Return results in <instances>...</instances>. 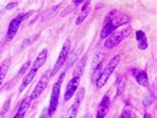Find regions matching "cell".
<instances>
[{"label":"cell","mask_w":157,"mask_h":118,"mask_svg":"<svg viewBox=\"0 0 157 118\" xmlns=\"http://www.w3.org/2000/svg\"><path fill=\"white\" fill-rule=\"evenodd\" d=\"M129 21H130L129 16H127L125 14H121L117 10L110 11L105 17L104 27H102V29L101 31V39L107 38L113 32L117 31L118 28L129 23Z\"/></svg>","instance_id":"1"},{"label":"cell","mask_w":157,"mask_h":118,"mask_svg":"<svg viewBox=\"0 0 157 118\" xmlns=\"http://www.w3.org/2000/svg\"><path fill=\"white\" fill-rule=\"evenodd\" d=\"M119 61H121V56L119 55L114 56L113 59H110V61L107 63L105 68L101 71L100 76H98V78L96 79L97 88H98V89L101 88L107 83V80H109V79L110 78V76L113 74L115 68H117V67L118 66Z\"/></svg>","instance_id":"2"},{"label":"cell","mask_w":157,"mask_h":118,"mask_svg":"<svg viewBox=\"0 0 157 118\" xmlns=\"http://www.w3.org/2000/svg\"><path fill=\"white\" fill-rule=\"evenodd\" d=\"M66 74L65 72H62L59 79H58L55 83H54L53 87H52V91H51V98H50V103H49V106L47 107V112H48V116H52L54 115V113L56 112L58 105H59V98H60V93H61V87L62 84H63V81L65 79Z\"/></svg>","instance_id":"3"},{"label":"cell","mask_w":157,"mask_h":118,"mask_svg":"<svg viewBox=\"0 0 157 118\" xmlns=\"http://www.w3.org/2000/svg\"><path fill=\"white\" fill-rule=\"evenodd\" d=\"M130 31H131L130 28L126 27L122 30L113 32V33L109 35V37L106 38V40L105 41L104 47L106 49V50H111V49L115 48L129 35Z\"/></svg>","instance_id":"4"},{"label":"cell","mask_w":157,"mask_h":118,"mask_svg":"<svg viewBox=\"0 0 157 118\" xmlns=\"http://www.w3.org/2000/svg\"><path fill=\"white\" fill-rule=\"evenodd\" d=\"M32 14V11L27 12V13H20L16 16L15 18L11 20V22L8 26L7 29V33H6V41H11L15 37V35L17 34V32L19 30V27L21 25V23L24 21L25 19H27L29 16Z\"/></svg>","instance_id":"5"},{"label":"cell","mask_w":157,"mask_h":118,"mask_svg":"<svg viewBox=\"0 0 157 118\" xmlns=\"http://www.w3.org/2000/svg\"><path fill=\"white\" fill-rule=\"evenodd\" d=\"M70 48H71V41H70L69 39H67L65 41L63 47H62V50L59 54V57H58V59H57V62L55 64V66L53 67L52 71H51V75H50L51 78L54 76H56L57 72H59L62 68V67L65 65L66 61H67V58H68V55H69Z\"/></svg>","instance_id":"6"},{"label":"cell","mask_w":157,"mask_h":118,"mask_svg":"<svg viewBox=\"0 0 157 118\" xmlns=\"http://www.w3.org/2000/svg\"><path fill=\"white\" fill-rule=\"evenodd\" d=\"M85 87H81L78 88V90L77 92V95L75 97V100H74L73 104L68 108V111H67V116L66 118H77L78 115V109H80V106L84 100V97H85Z\"/></svg>","instance_id":"7"},{"label":"cell","mask_w":157,"mask_h":118,"mask_svg":"<svg viewBox=\"0 0 157 118\" xmlns=\"http://www.w3.org/2000/svg\"><path fill=\"white\" fill-rule=\"evenodd\" d=\"M80 80H81V76H73V78L69 81V83L67 85V88H66L65 95H64L65 101L70 100L74 96V94L76 93L77 89L78 87V85H80Z\"/></svg>","instance_id":"8"},{"label":"cell","mask_w":157,"mask_h":118,"mask_svg":"<svg viewBox=\"0 0 157 118\" xmlns=\"http://www.w3.org/2000/svg\"><path fill=\"white\" fill-rule=\"evenodd\" d=\"M130 74L135 79L136 83L139 85H141L143 87H149V81H148V76L146 74V72L140 70L138 68H131Z\"/></svg>","instance_id":"9"},{"label":"cell","mask_w":157,"mask_h":118,"mask_svg":"<svg viewBox=\"0 0 157 118\" xmlns=\"http://www.w3.org/2000/svg\"><path fill=\"white\" fill-rule=\"evenodd\" d=\"M48 83H49V76L44 75L42 78L40 79V80L38 81V83H37L34 89H33V91L31 93V96H30L31 100L37 99L41 94H42L44 89L47 87Z\"/></svg>","instance_id":"10"},{"label":"cell","mask_w":157,"mask_h":118,"mask_svg":"<svg viewBox=\"0 0 157 118\" xmlns=\"http://www.w3.org/2000/svg\"><path fill=\"white\" fill-rule=\"evenodd\" d=\"M109 105H110V98L109 95L105 94L101 100L100 104H98V111H97V118H105L106 113L109 112Z\"/></svg>","instance_id":"11"},{"label":"cell","mask_w":157,"mask_h":118,"mask_svg":"<svg viewBox=\"0 0 157 118\" xmlns=\"http://www.w3.org/2000/svg\"><path fill=\"white\" fill-rule=\"evenodd\" d=\"M47 56H48V50L47 49H44V50L41 51L38 56H37L36 60L34 61V63H33V66H32V70H34L35 72H38L42 66L45 64L47 60Z\"/></svg>","instance_id":"12"},{"label":"cell","mask_w":157,"mask_h":118,"mask_svg":"<svg viewBox=\"0 0 157 118\" xmlns=\"http://www.w3.org/2000/svg\"><path fill=\"white\" fill-rule=\"evenodd\" d=\"M31 101L32 100L30 98V96L26 97L25 99H23L22 102L20 103V105H19V108H18V110H17V113H16V114L14 115L13 118H24V116H25L27 110H28L29 107H30V105H31Z\"/></svg>","instance_id":"13"},{"label":"cell","mask_w":157,"mask_h":118,"mask_svg":"<svg viewBox=\"0 0 157 118\" xmlns=\"http://www.w3.org/2000/svg\"><path fill=\"white\" fill-rule=\"evenodd\" d=\"M135 38H136V41H137V47L139 50L145 51L148 47V40L146 37V34L144 33L143 31L138 30V31H136V33H135Z\"/></svg>","instance_id":"14"},{"label":"cell","mask_w":157,"mask_h":118,"mask_svg":"<svg viewBox=\"0 0 157 118\" xmlns=\"http://www.w3.org/2000/svg\"><path fill=\"white\" fill-rule=\"evenodd\" d=\"M90 1H85L84 5L82 7L81 13L78 16V18L76 20V25H81V24L85 21V19L88 17L90 12Z\"/></svg>","instance_id":"15"},{"label":"cell","mask_w":157,"mask_h":118,"mask_svg":"<svg viewBox=\"0 0 157 118\" xmlns=\"http://www.w3.org/2000/svg\"><path fill=\"white\" fill-rule=\"evenodd\" d=\"M36 74H37V72H35L34 70H32V68H31L30 72H29L28 74L25 76V78L23 79L21 84H20V87H19V92L24 91V89H25L28 87V85L31 83V81H33V79H34V78L36 76Z\"/></svg>","instance_id":"16"},{"label":"cell","mask_w":157,"mask_h":118,"mask_svg":"<svg viewBox=\"0 0 157 118\" xmlns=\"http://www.w3.org/2000/svg\"><path fill=\"white\" fill-rule=\"evenodd\" d=\"M86 61H88V55L85 54L82 56V58H81V60L78 61V63L77 64V66L74 70V75L73 76H82V72L85 71V68H86Z\"/></svg>","instance_id":"17"},{"label":"cell","mask_w":157,"mask_h":118,"mask_svg":"<svg viewBox=\"0 0 157 118\" xmlns=\"http://www.w3.org/2000/svg\"><path fill=\"white\" fill-rule=\"evenodd\" d=\"M9 65H10V61L6 60V61H4L3 64L0 66V87H1V84L4 81V79H5V76H6L8 68H9Z\"/></svg>","instance_id":"18"},{"label":"cell","mask_w":157,"mask_h":118,"mask_svg":"<svg viewBox=\"0 0 157 118\" xmlns=\"http://www.w3.org/2000/svg\"><path fill=\"white\" fill-rule=\"evenodd\" d=\"M104 57H105V55L101 54V52L97 53V54L94 55V60H93V63H92V68H97V67L100 66L101 60H102Z\"/></svg>","instance_id":"19"},{"label":"cell","mask_w":157,"mask_h":118,"mask_svg":"<svg viewBox=\"0 0 157 118\" xmlns=\"http://www.w3.org/2000/svg\"><path fill=\"white\" fill-rule=\"evenodd\" d=\"M125 85V79L124 78H121V80L117 81V96H121L123 93V89H124Z\"/></svg>","instance_id":"20"},{"label":"cell","mask_w":157,"mask_h":118,"mask_svg":"<svg viewBox=\"0 0 157 118\" xmlns=\"http://www.w3.org/2000/svg\"><path fill=\"white\" fill-rule=\"evenodd\" d=\"M30 65H31V62H30V61H27V62L22 66L21 70L19 71V76H23V75H24V72H26V71L28 70V68H29V66H30Z\"/></svg>","instance_id":"21"},{"label":"cell","mask_w":157,"mask_h":118,"mask_svg":"<svg viewBox=\"0 0 157 118\" xmlns=\"http://www.w3.org/2000/svg\"><path fill=\"white\" fill-rule=\"evenodd\" d=\"M17 6H18V2H11L9 4H7L5 8L7 10H11V9H13V8L17 7Z\"/></svg>","instance_id":"22"},{"label":"cell","mask_w":157,"mask_h":118,"mask_svg":"<svg viewBox=\"0 0 157 118\" xmlns=\"http://www.w3.org/2000/svg\"><path fill=\"white\" fill-rule=\"evenodd\" d=\"M121 118H133L131 116V114H130V112H128V111H123V113H122V115H121Z\"/></svg>","instance_id":"23"},{"label":"cell","mask_w":157,"mask_h":118,"mask_svg":"<svg viewBox=\"0 0 157 118\" xmlns=\"http://www.w3.org/2000/svg\"><path fill=\"white\" fill-rule=\"evenodd\" d=\"M48 117V112H47V108H45L44 110H43V112L41 113V115H40V117L39 118H47Z\"/></svg>","instance_id":"24"},{"label":"cell","mask_w":157,"mask_h":118,"mask_svg":"<svg viewBox=\"0 0 157 118\" xmlns=\"http://www.w3.org/2000/svg\"><path fill=\"white\" fill-rule=\"evenodd\" d=\"M74 4H76V5H78V4H82V3H85V1H82V0H75V1H73Z\"/></svg>","instance_id":"25"},{"label":"cell","mask_w":157,"mask_h":118,"mask_svg":"<svg viewBox=\"0 0 157 118\" xmlns=\"http://www.w3.org/2000/svg\"><path fill=\"white\" fill-rule=\"evenodd\" d=\"M144 118H152V116L149 114V113H146V114L144 115Z\"/></svg>","instance_id":"26"},{"label":"cell","mask_w":157,"mask_h":118,"mask_svg":"<svg viewBox=\"0 0 157 118\" xmlns=\"http://www.w3.org/2000/svg\"><path fill=\"white\" fill-rule=\"evenodd\" d=\"M118 118H121V116H119V117H118Z\"/></svg>","instance_id":"27"}]
</instances>
